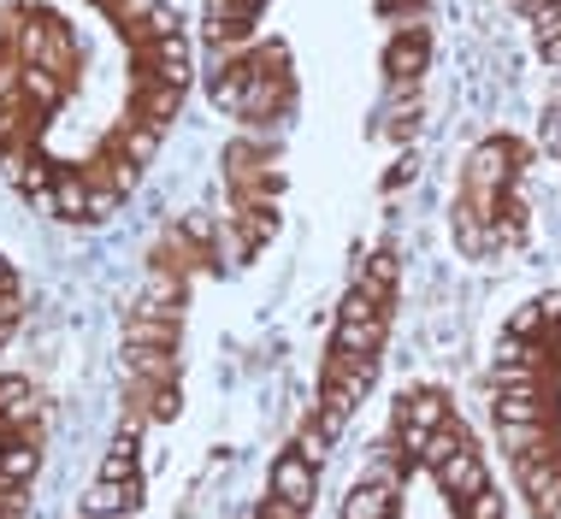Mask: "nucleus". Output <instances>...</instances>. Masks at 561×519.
I'll list each match as a JSON object with an SVG mask.
<instances>
[{
    "label": "nucleus",
    "mask_w": 561,
    "mask_h": 519,
    "mask_svg": "<svg viewBox=\"0 0 561 519\" xmlns=\"http://www.w3.org/2000/svg\"><path fill=\"white\" fill-rule=\"evenodd\" d=\"M461 442H473V437H467V425H461V419H444V425H437V431L426 437V454H420V466L437 472L455 449H461Z\"/></svg>",
    "instance_id": "obj_23"
},
{
    "label": "nucleus",
    "mask_w": 561,
    "mask_h": 519,
    "mask_svg": "<svg viewBox=\"0 0 561 519\" xmlns=\"http://www.w3.org/2000/svg\"><path fill=\"white\" fill-rule=\"evenodd\" d=\"M491 419H496V425L561 419L556 378H550V372H514V378H503V384H496V402H491Z\"/></svg>",
    "instance_id": "obj_3"
},
{
    "label": "nucleus",
    "mask_w": 561,
    "mask_h": 519,
    "mask_svg": "<svg viewBox=\"0 0 561 519\" xmlns=\"http://www.w3.org/2000/svg\"><path fill=\"white\" fill-rule=\"evenodd\" d=\"M83 177H89V189H113V195H136V183H142V165H130L125 154H118V148H107L101 142V154L83 165Z\"/></svg>",
    "instance_id": "obj_11"
},
{
    "label": "nucleus",
    "mask_w": 561,
    "mask_h": 519,
    "mask_svg": "<svg viewBox=\"0 0 561 519\" xmlns=\"http://www.w3.org/2000/svg\"><path fill=\"white\" fill-rule=\"evenodd\" d=\"M237 224H242V242H249V249H261V242L278 237V219H272V207H242Z\"/></svg>",
    "instance_id": "obj_25"
},
{
    "label": "nucleus",
    "mask_w": 561,
    "mask_h": 519,
    "mask_svg": "<svg viewBox=\"0 0 561 519\" xmlns=\"http://www.w3.org/2000/svg\"><path fill=\"white\" fill-rule=\"evenodd\" d=\"M136 78L142 83H172V89H190L195 83V54H190V36H154L136 48Z\"/></svg>",
    "instance_id": "obj_4"
},
{
    "label": "nucleus",
    "mask_w": 561,
    "mask_h": 519,
    "mask_svg": "<svg viewBox=\"0 0 561 519\" xmlns=\"http://www.w3.org/2000/svg\"><path fill=\"white\" fill-rule=\"evenodd\" d=\"M184 101H190V89H172V83H142V78H136V89H130L136 118H142V125H154V130L172 125V118L184 113Z\"/></svg>",
    "instance_id": "obj_10"
},
{
    "label": "nucleus",
    "mask_w": 561,
    "mask_h": 519,
    "mask_svg": "<svg viewBox=\"0 0 561 519\" xmlns=\"http://www.w3.org/2000/svg\"><path fill=\"white\" fill-rule=\"evenodd\" d=\"M444 419H449L444 390H408L402 407H397V425H414V431H437Z\"/></svg>",
    "instance_id": "obj_16"
},
{
    "label": "nucleus",
    "mask_w": 561,
    "mask_h": 519,
    "mask_svg": "<svg viewBox=\"0 0 561 519\" xmlns=\"http://www.w3.org/2000/svg\"><path fill=\"white\" fill-rule=\"evenodd\" d=\"M385 348V319H337L331 355H378Z\"/></svg>",
    "instance_id": "obj_14"
},
{
    "label": "nucleus",
    "mask_w": 561,
    "mask_h": 519,
    "mask_svg": "<svg viewBox=\"0 0 561 519\" xmlns=\"http://www.w3.org/2000/svg\"><path fill=\"white\" fill-rule=\"evenodd\" d=\"M254 519H301V508H290V501H278V496H266Z\"/></svg>",
    "instance_id": "obj_34"
},
{
    "label": "nucleus",
    "mask_w": 561,
    "mask_h": 519,
    "mask_svg": "<svg viewBox=\"0 0 561 519\" xmlns=\"http://www.w3.org/2000/svg\"><path fill=\"white\" fill-rule=\"evenodd\" d=\"M296 454H301L308 466H325V454H331V437L320 431V425H308V431L296 437Z\"/></svg>",
    "instance_id": "obj_29"
},
{
    "label": "nucleus",
    "mask_w": 561,
    "mask_h": 519,
    "mask_svg": "<svg viewBox=\"0 0 561 519\" xmlns=\"http://www.w3.org/2000/svg\"><path fill=\"white\" fill-rule=\"evenodd\" d=\"M496 442L508 449L514 466L543 461V454L561 449V419H538V425H496Z\"/></svg>",
    "instance_id": "obj_7"
},
{
    "label": "nucleus",
    "mask_w": 561,
    "mask_h": 519,
    "mask_svg": "<svg viewBox=\"0 0 561 519\" xmlns=\"http://www.w3.org/2000/svg\"><path fill=\"white\" fill-rule=\"evenodd\" d=\"M397 514H402V491H397V484L360 478L355 491L343 496V519H397Z\"/></svg>",
    "instance_id": "obj_12"
},
{
    "label": "nucleus",
    "mask_w": 561,
    "mask_h": 519,
    "mask_svg": "<svg viewBox=\"0 0 561 519\" xmlns=\"http://www.w3.org/2000/svg\"><path fill=\"white\" fill-rule=\"evenodd\" d=\"M538 519H561V491L550 496V501H543V508H538Z\"/></svg>",
    "instance_id": "obj_35"
},
{
    "label": "nucleus",
    "mask_w": 561,
    "mask_h": 519,
    "mask_svg": "<svg viewBox=\"0 0 561 519\" xmlns=\"http://www.w3.org/2000/svg\"><path fill=\"white\" fill-rule=\"evenodd\" d=\"M19 95L36 106L42 118H48L54 106L66 101V78H59V71H42V66H24V71H19Z\"/></svg>",
    "instance_id": "obj_19"
},
{
    "label": "nucleus",
    "mask_w": 561,
    "mask_h": 519,
    "mask_svg": "<svg viewBox=\"0 0 561 519\" xmlns=\"http://www.w3.org/2000/svg\"><path fill=\"white\" fill-rule=\"evenodd\" d=\"M36 472H42V442H30V437L0 442V484H30Z\"/></svg>",
    "instance_id": "obj_18"
},
{
    "label": "nucleus",
    "mask_w": 561,
    "mask_h": 519,
    "mask_svg": "<svg viewBox=\"0 0 561 519\" xmlns=\"http://www.w3.org/2000/svg\"><path fill=\"white\" fill-rule=\"evenodd\" d=\"M543 154L561 165V113H556V118H543Z\"/></svg>",
    "instance_id": "obj_32"
},
{
    "label": "nucleus",
    "mask_w": 561,
    "mask_h": 519,
    "mask_svg": "<svg viewBox=\"0 0 561 519\" xmlns=\"http://www.w3.org/2000/svg\"><path fill=\"white\" fill-rule=\"evenodd\" d=\"M249 66L261 71V78L284 83V89L296 83V59H290V48H284V42H261V48H249Z\"/></svg>",
    "instance_id": "obj_22"
},
{
    "label": "nucleus",
    "mask_w": 561,
    "mask_h": 519,
    "mask_svg": "<svg viewBox=\"0 0 561 519\" xmlns=\"http://www.w3.org/2000/svg\"><path fill=\"white\" fill-rule=\"evenodd\" d=\"M538 54H543V66H550V71H561V30L538 36Z\"/></svg>",
    "instance_id": "obj_33"
},
{
    "label": "nucleus",
    "mask_w": 561,
    "mask_h": 519,
    "mask_svg": "<svg viewBox=\"0 0 561 519\" xmlns=\"http://www.w3.org/2000/svg\"><path fill=\"white\" fill-rule=\"evenodd\" d=\"M390 308L385 301H373L367 289H343V301H337V319H385Z\"/></svg>",
    "instance_id": "obj_26"
},
{
    "label": "nucleus",
    "mask_w": 561,
    "mask_h": 519,
    "mask_svg": "<svg viewBox=\"0 0 561 519\" xmlns=\"http://www.w3.org/2000/svg\"><path fill=\"white\" fill-rule=\"evenodd\" d=\"M313 491H320V466H308L296 449H284L278 461H272V496L308 514V508H313Z\"/></svg>",
    "instance_id": "obj_8"
},
{
    "label": "nucleus",
    "mask_w": 561,
    "mask_h": 519,
    "mask_svg": "<svg viewBox=\"0 0 561 519\" xmlns=\"http://www.w3.org/2000/svg\"><path fill=\"white\" fill-rule=\"evenodd\" d=\"M426 66H432L426 30H397L385 42V83H426Z\"/></svg>",
    "instance_id": "obj_5"
},
{
    "label": "nucleus",
    "mask_w": 561,
    "mask_h": 519,
    "mask_svg": "<svg viewBox=\"0 0 561 519\" xmlns=\"http://www.w3.org/2000/svg\"><path fill=\"white\" fill-rule=\"evenodd\" d=\"M373 384H378V355H331L325 378H320V414H313V425L325 437H337L348 414L373 395Z\"/></svg>",
    "instance_id": "obj_2"
},
{
    "label": "nucleus",
    "mask_w": 561,
    "mask_h": 519,
    "mask_svg": "<svg viewBox=\"0 0 561 519\" xmlns=\"http://www.w3.org/2000/svg\"><path fill=\"white\" fill-rule=\"evenodd\" d=\"M437 484H444V496H449V501H461V496L484 491V484H491V472H484V454L473 449V442H461V449H455L449 461L437 466Z\"/></svg>",
    "instance_id": "obj_9"
},
{
    "label": "nucleus",
    "mask_w": 561,
    "mask_h": 519,
    "mask_svg": "<svg viewBox=\"0 0 561 519\" xmlns=\"http://www.w3.org/2000/svg\"><path fill=\"white\" fill-rule=\"evenodd\" d=\"M24 402H36V390H30V378L7 372V378H0V419H7V414H19Z\"/></svg>",
    "instance_id": "obj_27"
},
{
    "label": "nucleus",
    "mask_w": 561,
    "mask_h": 519,
    "mask_svg": "<svg viewBox=\"0 0 561 519\" xmlns=\"http://www.w3.org/2000/svg\"><path fill=\"white\" fill-rule=\"evenodd\" d=\"M455 514H461V519H508V501H503V491H491V484H484V491L455 501Z\"/></svg>",
    "instance_id": "obj_24"
},
{
    "label": "nucleus",
    "mask_w": 561,
    "mask_h": 519,
    "mask_svg": "<svg viewBox=\"0 0 561 519\" xmlns=\"http://www.w3.org/2000/svg\"><path fill=\"white\" fill-rule=\"evenodd\" d=\"M12 54L24 59V66H42V71H59V78H78V66H83V48H78V36L66 30V19L48 7H19L12 12Z\"/></svg>",
    "instance_id": "obj_1"
},
{
    "label": "nucleus",
    "mask_w": 561,
    "mask_h": 519,
    "mask_svg": "<svg viewBox=\"0 0 561 519\" xmlns=\"http://www.w3.org/2000/svg\"><path fill=\"white\" fill-rule=\"evenodd\" d=\"M508 337H520V343H538V337H543L538 301H533V308H514V313H508Z\"/></svg>",
    "instance_id": "obj_28"
},
{
    "label": "nucleus",
    "mask_w": 561,
    "mask_h": 519,
    "mask_svg": "<svg viewBox=\"0 0 561 519\" xmlns=\"http://www.w3.org/2000/svg\"><path fill=\"white\" fill-rule=\"evenodd\" d=\"M136 501H142V478H136V484L95 478L83 491V514H136Z\"/></svg>",
    "instance_id": "obj_17"
},
{
    "label": "nucleus",
    "mask_w": 561,
    "mask_h": 519,
    "mask_svg": "<svg viewBox=\"0 0 561 519\" xmlns=\"http://www.w3.org/2000/svg\"><path fill=\"white\" fill-rule=\"evenodd\" d=\"M107 148H118V154H125L130 165H154V154H160V130L142 125V118H125V125H113Z\"/></svg>",
    "instance_id": "obj_15"
},
{
    "label": "nucleus",
    "mask_w": 561,
    "mask_h": 519,
    "mask_svg": "<svg viewBox=\"0 0 561 519\" xmlns=\"http://www.w3.org/2000/svg\"><path fill=\"white\" fill-rule=\"evenodd\" d=\"M0 514L24 519L30 514V484H0Z\"/></svg>",
    "instance_id": "obj_30"
},
{
    "label": "nucleus",
    "mask_w": 561,
    "mask_h": 519,
    "mask_svg": "<svg viewBox=\"0 0 561 519\" xmlns=\"http://www.w3.org/2000/svg\"><path fill=\"white\" fill-rule=\"evenodd\" d=\"M54 212H59V219H71V224L89 219V177H83V165H54Z\"/></svg>",
    "instance_id": "obj_13"
},
{
    "label": "nucleus",
    "mask_w": 561,
    "mask_h": 519,
    "mask_svg": "<svg viewBox=\"0 0 561 519\" xmlns=\"http://www.w3.org/2000/svg\"><path fill=\"white\" fill-rule=\"evenodd\" d=\"M520 491H526V501H533V514L561 491V449L543 454V461H526V466H520Z\"/></svg>",
    "instance_id": "obj_20"
},
{
    "label": "nucleus",
    "mask_w": 561,
    "mask_h": 519,
    "mask_svg": "<svg viewBox=\"0 0 561 519\" xmlns=\"http://www.w3.org/2000/svg\"><path fill=\"white\" fill-rule=\"evenodd\" d=\"M125 348H178V319L130 313V325H125Z\"/></svg>",
    "instance_id": "obj_21"
},
{
    "label": "nucleus",
    "mask_w": 561,
    "mask_h": 519,
    "mask_svg": "<svg viewBox=\"0 0 561 519\" xmlns=\"http://www.w3.org/2000/svg\"><path fill=\"white\" fill-rule=\"evenodd\" d=\"M254 19H261V0H202V36L207 42H231V48H242Z\"/></svg>",
    "instance_id": "obj_6"
},
{
    "label": "nucleus",
    "mask_w": 561,
    "mask_h": 519,
    "mask_svg": "<svg viewBox=\"0 0 561 519\" xmlns=\"http://www.w3.org/2000/svg\"><path fill=\"white\" fill-rule=\"evenodd\" d=\"M0 519H12V514H0Z\"/></svg>",
    "instance_id": "obj_37"
},
{
    "label": "nucleus",
    "mask_w": 561,
    "mask_h": 519,
    "mask_svg": "<svg viewBox=\"0 0 561 519\" xmlns=\"http://www.w3.org/2000/svg\"><path fill=\"white\" fill-rule=\"evenodd\" d=\"M0 289H12V260L0 254Z\"/></svg>",
    "instance_id": "obj_36"
},
{
    "label": "nucleus",
    "mask_w": 561,
    "mask_h": 519,
    "mask_svg": "<svg viewBox=\"0 0 561 519\" xmlns=\"http://www.w3.org/2000/svg\"><path fill=\"white\" fill-rule=\"evenodd\" d=\"M118 207H125V195H113V189H89V219H113Z\"/></svg>",
    "instance_id": "obj_31"
}]
</instances>
